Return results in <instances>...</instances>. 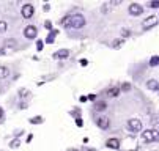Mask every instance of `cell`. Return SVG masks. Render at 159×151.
<instances>
[{
	"mask_svg": "<svg viewBox=\"0 0 159 151\" xmlns=\"http://www.w3.org/2000/svg\"><path fill=\"white\" fill-rule=\"evenodd\" d=\"M84 25H85V17L80 13L71 16V29H82Z\"/></svg>",
	"mask_w": 159,
	"mask_h": 151,
	"instance_id": "cell-1",
	"label": "cell"
},
{
	"mask_svg": "<svg viewBox=\"0 0 159 151\" xmlns=\"http://www.w3.org/2000/svg\"><path fill=\"white\" fill-rule=\"evenodd\" d=\"M126 127H128V131H131V132H140L142 131V121L137 120V118H132V120L128 121Z\"/></svg>",
	"mask_w": 159,
	"mask_h": 151,
	"instance_id": "cell-2",
	"label": "cell"
},
{
	"mask_svg": "<svg viewBox=\"0 0 159 151\" xmlns=\"http://www.w3.org/2000/svg\"><path fill=\"white\" fill-rule=\"evenodd\" d=\"M96 124H98V127L99 129H109L110 127V120H109V117H106V115H101V117H98L96 118Z\"/></svg>",
	"mask_w": 159,
	"mask_h": 151,
	"instance_id": "cell-3",
	"label": "cell"
},
{
	"mask_svg": "<svg viewBox=\"0 0 159 151\" xmlns=\"http://www.w3.org/2000/svg\"><path fill=\"white\" fill-rule=\"evenodd\" d=\"M128 11H129L131 16H140V14L143 13V7H142L140 3H131Z\"/></svg>",
	"mask_w": 159,
	"mask_h": 151,
	"instance_id": "cell-4",
	"label": "cell"
},
{
	"mask_svg": "<svg viewBox=\"0 0 159 151\" xmlns=\"http://www.w3.org/2000/svg\"><path fill=\"white\" fill-rule=\"evenodd\" d=\"M20 13H22V17L29 19V17H32V16H33V13H35V8H33V5H32V3H25L24 7H22Z\"/></svg>",
	"mask_w": 159,
	"mask_h": 151,
	"instance_id": "cell-5",
	"label": "cell"
},
{
	"mask_svg": "<svg viewBox=\"0 0 159 151\" xmlns=\"http://www.w3.org/2000/svg\"><path fill=\"white\" fill-rule=\"evenodd\" d=\"M36 35H38L36 27H33V25H27V27L24 29V36H25L27 39H35Z\"/></svg>",
	"mask_w": 159,
	"mask_h": 151,
	"instance_id": "cell-6",
	"label": "cell"
},
{
	"mask_svg": "<svg viewBox=\"0 0 159 151\" xmlns=\"http://www.w3.org/2000/svg\"><path fill=\"white\" fill-rule=\"evenodd\" d=\"M156 24H157V19H156L154 16H148V17L143 20L142 29H143V30H150V29H153Z\"/></svg>",
	"mask_w": 159,
	"mask_h": 151,
	"instance_id": "cell-7",
	"label": "cell"
},
{
	"mask_svg": "<svg viewBox=\"0 0 159 151\" xmlns=\"http://www.w3.org/2000/svg\"><path fill=\"white\" fill-rule=\"evenodd\" d=\"M142 142H143V143H151V142H154L153 129H147V131L142 132Z\"/></svg>",
	"mask_w": 159,
	"mask_h": 151,
	"instance_id": "cell-8",
	"label": "cell"
},
{
	"mask_svg": "<svg viewBox=\"0 0 159 151\" xmlns=\"http://www.w3.org/2000/svg\"><path fill=\"white\" fill-rule=\"evenodd\" d=\"M147 87H148L151 91H159V80H156V79H150V80L147 82Z\"/></svg>",
	"mask_w": 159,
	"mask_h": 151,
	"instance_id": "cell-9",
	"label": "cell"
},
{
	"mask_svg": "<svg viewBox=\"0 0 159 151\" xmlns=\"http://www.w3.org/2000/svg\"><path fill=\"white\" fill-rule=\"evenodd\" d=\"M106 146L107 148H112V149H118L120 148V140L118 139H109L106 142Z\"/></svg>",
	"mask_w": 159,
	"mask_h": 151,
	"instance_id": "cell-10",
	"label": "cell"
},
{
	"mask_svg": "<svg viewBox=\"0 0 159 151\" xmlns=\"http://www.w3.org/2000/svg\"><path fill=\"white\" fill-rule=\"evenodd\" d=\"M93 109H95V112H104L107 109V104L104 101H96L95 105H93Z\"/></svg>",
	"mask_w": 159,
	"mask_h": 151,
	"instance_id": "cell-11",
	"label": "cell"
},
{
	"mask_svg": "<svg viewBox=\"0 0 159 151\" xmlns=\"http://www.w3.org/2000/svg\"><path fill=\"white\" fill-rule=\"evenodd\" d=\"M68 57H70V51L68 49H61L54 54V58H68Z\"/></svg>",
	"mask_w": 159,
	"mask_h": 151,
	"instance_id": "cell-12",
	"label": "cell"
},
{
	"mask_svg": "<svg viewBox=\"0 0 159 151\" xmlns=\"http://www.w3.org/2000/svg\"><path fill=\"white\" fill-rule=\"evenodd\" d=\"M120 91H121V88H118V87H113V88H110V90L107 91V95H109L110 98H115V96H118V95H120Z\"/></svg>",
	"mask_w": 159,
	"mask_h": 151,
	"instance_id": "cell-13",
	"label": "cell"
},
{
	"mask_svg": "<svg viewBox=\"0 0 159 151\" xmlns=\"http://www.w3.org/2000/svg\"><path fill=\"white\" fill-rule=\"evenodd\" d=\"M10 76V69L7 66H0V79H7Z\"/></svg>",
	"mask_w": 159,
	"mask_h": 151,
	"instance_id": "cell-14",
	"label": "cell"
},
{
	"mask_svg": "<svg viewBox=\"0 0 159 151\" xmlns=\"http://www.w3.org/2000/svg\"><path fill=\"white\" fill-rule=\"evenodd\" d=\"M57 30H52L51 33H49V36H48V39H46V42H49V44H52V42L55 41V36H57Z\"/></svg>",
	"mask_w": 159,
	"mask_h": 151,
	"instance_id": "cell-15",
	"label": "cell"
},
{
	"mask_svg": "<svg viewBox=\"0 0 159 151\" xmlns=\"http://www.w3.org/2000/svg\"><path fill=\"white\" fill-rule=\"evenodd\" d=\"M61 25H65V27H71V16H65V17L61 19Z\"/></svg>",
	"mask_w": 159,
	"mask_h": 151,
	"instance_id": "cell-16",
	"label": "cell"
},
{
	"mask_svg": "<svg viewBox=\"0 0 159 151\" xmlns=\"http://www.w3.org/2000/svg\"><path fill=\"white\" fill-rule=\"evenodd\" d=\"M159 64V57L156 55V57H151L150 58V66H157Z\"/></svg>",
	"mask_w": 159,
	"mask_h": 151,
	"instance_id": "cell-17",
	"label": "cell"
},
{
	"mask_svg": "<svg viewBox=\"0 0 159 151\" xmlns=\"http://www.w3.org/2000/svg\"><path fill=\"white\" fill-rule=\"evenodd\" d=\"M30 123L32 124H39V123H43V117H33V118H30Z\"/></svg>",
	"mask_w": 159,
	"mask_h": 151,
	"instance_id": "cell-18",
	"label": "cell"
},
{
	"mask_svg": "<svg viewBox=\"0 0 159 151\" xmlns=\"http://www.w3.org/2000/svg\"><path fill=\"white\" fill-rule=\"evenodd\" d=\"M7 29H8V24L5 22V20H0V33L7 32Z\"/></svg>",
	"mask_w": 159,
	"mask_h": 151,
	"instance_id": "cell-19",
	"label": "cell"
},
{
	"mask_svg": "<svg viewBox=\"0 0 159 151\" xmlns=\"http://www.w3.org/2000/svg\"><path fill=\"white\" fill-rule=\"evenodd\" d=\"M150 8H159V0H151V2L148 3Z\"/></svg>",
	"mask_w": 159,
	"mask_h": 151,
	"instance_id": "cell-20",
	"label": "cell"
},
{
	"mask_svg": "<svg viewBox=\"0 0 159 151\" xmlns=\"http://www.w3.org/2000/svg\"><path fill=\"white\" fill-rule=\"evenodd\" d=\"M121 90H123V91H129V90H131V83L125 82V83L121 85Z\"/></svg>",
	"mask_w": 159,
	"mask_h": 151,
	"instance_id": "cell-21",
	"label": "cell"
},
{
	"mask_svg": "<svg viewBox=\"0 0 159 151\" xmlns=\"http://www.w3.org/2000/svg\"><path fill=\"white\" fill-rule=\"evenodd\" d=\"M121 44H123V39H118V41H113V47H121Z\"/></svg>",
	"mask_w": 159,
	"mask_h": 151,
	"instance_id": "cell-22",
	"label": "cell"
},
{
	"mask_svg": "<svg viewBox=\"0 0 159 151\" xmlns=\"http://www.w3.org/2000/svg\"><path fill=\"white\" fill-rule=\"evenodd\" d=\"M19 145H20V142H19V140H17V139H16V140H13V142H11V143H10V146H11V148H17V146H19Z\"/></svg>",
	"mask_w": 159,
	"mask_h": 151,
	"instance_id": "cell-23",
	"label": "cell"
},
{
	"mask_svg": "<svg viewBox=\"0 0 159 151\" xmlns=\"http://www.w3.org/2000/svg\"><path fill=\"white\" fill-rule=\"evenodd\" d=\"M44 27H46L48 30H51V32H52V22H51V20H46V22H44Z\"/></svg>",
	"mask_w": 159,
	"mask_h": 151,
	"instance_id": "cell-24",
	"label": "cell"
},
{
	"mask_svg": "<svg viewBox=\"0 0 159 151\" xmlns=\"http://www.w3.org/2000/svg\"><path fill=\"white\" fill-rule=\"evenodd\" d=\"M43 47H44V42L43 41H36V49L38 51H43Z\"/></svg>",
	"mask_w": 159,
	"mask_h": 151,
	"instance_id": "cell-25",
	"label": "cell"
},
{
	"mask_svg": "<svg viewBox=\"0 0 159 151\" xmlns=\"http://www.w3.org/2000/svg\"><path fill=\"white\" fill-rule=\"evenodd\" d=\"M153 135H154V142H159V132L156 129H153Z\"/></svg>",
	"mask_w": 159,
	"mask_h": 151,
	"instance_id": "cell-26",
	"label": "cell"
},
{
	"mask_svg": "<svg viewBox=\"0 0 159 151\" xmlns=\"http://www.w3.org/2000/svg\"><path fill=\"white\" fill-rule=\"evenodd\" d=\"M121 33H123V36H125V38H128V36H131V35H132V33H131V30H123Z\"/></svg>",
	"mask_w": 159,
	"mask_h": 151,
	"instance_id": "cell-27",
	"label": "cell"
},
{
	"mask_svg": "<svg viewBox=\"0 0 159 151\" xmlns=\"http://www.w3.org/2000/svg\"><path fill=\"white\" fill-rule=\"evenodd\" d=\"M76 124H77L79 127H82V126H84V121H82L80 118H77V120H76Z\"/></svg>",
	"mask_w": 159,
	"mask_h": 151,
	"instance_id": "cell-28",
	"label": "cell"
},
{
	"mask_svg": "<svg viewBox=\"0 0 159 151\" xmlns=\"http://www.w3.org/2000/svg\"><path fill=\"white\" fill-rule=\"evenodd\" d=\"M79 63H80V66H87V64H88V61H87L85 58H82V60H80Z\"/></svg>",
	"mask_w": 159,
	"mask_h": 151,
	"instance_id": "cell-29",
	"label": "cell"
},
{
	"mask_svg": "<svg viewBox=\"0 0 159 151\" xmlns=\"http://www.w3.org/2000/svg\"><path fill=\"white\" fill-rule=\"evenodd\" d=\"M19 95H20V96H27V95H29V91H27V90H20V91H19Z\"/></svg>",
	"mask_w": 159,
	"mask_h": 151,
	"instance_id": "cell-30",
	"label": "cell"
},
{
	"mask_svg": "<svg viewBox=\"0 0 159 151\" xmlns=\"http://www.w3.org/2000/svg\"><path fill=\"white\" fill-rule=\"evenodd\" d=\"M88 99H90V101H95L96 96H95V95H88Z\"/></svg>",
	"mask_w": 159,
	"mask_h": 151,
	"instance_id": "cell-31",
	"label": "cell"
},
{
	"mask_svg": "<svg viewBox=\"0 0 159 151\" xmlns=\"http://www.w3.org/2000/svg\"><path fill=\"white\" fill-rule=\"evenodd\" d=\"M7 46H14V41H7Z\"/></svg>",
	"mask_w": 159,
	"mask_h": 151,
	"instance_id": "cell-32",
	"label": "cell"
},
{
	"mask_svg": "<svg viewBox=\"0 0 159 151\" xmlns=\"http://www.w3.org/2000/svg\"><path fill=\"white\" fill-rule=\"evenodd\" d=\"M32 139H33V135H32V134H29V137H27V143H29V142H32Z\"/></svg>",
	"mask_w": 159,
	"mask_h": 151,
	"instance_id": "cell-33",
	"label": "cell"
},
{
	"mask_svg": "<svg viewBox=\"0 0 159 151\" xmlns=\"http://www.w3.org/2000/svg\"><path fill=\"white\" fill-rule=\"evenodd\" d=\"M2 117H3V109L0 107V120H2Z\"/></svg>",
	"mask_w": 159,
	"mask_h": 151,
	"instance_id": "cell-34",
	"label": "cell"
},
{
	"mask_svg": "<svg viewBox=\"0 0 159 151\" xmlns=\"http://www.w3.org/2000/svg\"><path fill=\"white\" fill-rule=\"evenodd\" d=\"M87 151H95V149H87Z\"/></svg>",
	"mask_w": 159,
	"mask_h": 151,
	"instance_id": "cell-35",
	"label": "cell"
},
{
	"mask_svg": "<svg viewBox=\"0 0 159 151\" xmlns=\"http://www.w3.org/2000/svg\"><path fill=\"white\" fill-rule=\"evenodd\" d=\"M156 131H157V132H159V127H157V129H156Z\"/></svg>",
	"mask_w": 159,
	"mask_h": 151,
	"instance_id": "cell-36",
	"label": "cell"
},
{
	"mask_svg": "<svg viewBox=\"0 0 159 151\" xmlns=\"http://www.w3.org/2000/svg\"><path fill=\"white\" fill-rule=\"evenodd\" d=\"M70 151H76V149H70Z\"/></svg>",
	"mask_w": 159,
	"mask_h": 151,
	"instance_id": "cell-37",
	"label": "cell"
}]
</instances>
